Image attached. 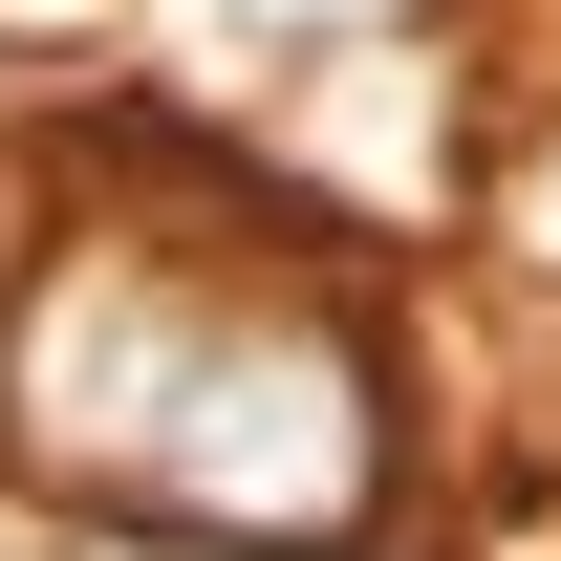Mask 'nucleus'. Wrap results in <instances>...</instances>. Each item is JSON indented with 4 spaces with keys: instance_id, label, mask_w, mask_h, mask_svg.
Instances as JSON below:
<instances>
[{
    "instance_id": "f257e3e1",
    "label": "nucleus",
    "mask_w": 561,
    "mask_h": 561,
    "mask_svg": "<svg viewBox=\"0 0 561 561\" xmlns=\"http://www.w3.org/2000/svg\"><path fill=\"white\" fill-rule=\"evenodd\" d=\"M0 432L22 476L173 540H346L389 496V389L346 302L238 238H66L0 324Z\"/></svg>"
},
{
    "instance_id": "f03ea898",
    "label": "nucleus",
    "mask_w": 561,
    "mask_h": 561,
    "mask_svg": "<svg viewBox=\"0 0 561 561\" xmlns=\"http://www.w3.org/2000/svg\"><path fill=\"white\" fill-rule=\"evenodd\" d=\"M518 238H540V260H561V151H540V173H518Z\"/></svg>"
}]
</instances>
